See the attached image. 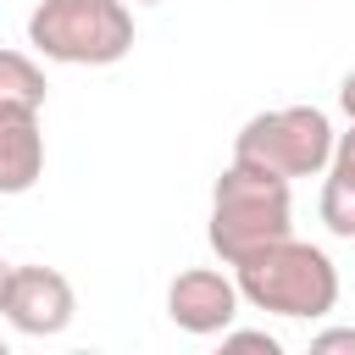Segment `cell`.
<instances>
[{
	"label": "cell",
	"instance_id": "cell-1",
	"mask_svg": "<svg viewBox=\"0 0 355 355\" xmlns=\"http://www.w3.org/2000/svg\"><path fill=\"white\" fill-rule=\"evenodd\" d=\"M233 283L250 305L277 316H327L338 305V272L316 244H300L294 233L255 244L233 261Z\"/></svg>",
	"mask_w": 355,
	"mask_h": 355
},
{
	"label": "cell",
	"instance_id": "cell-2",
	"mask_svg": "<svg viewBox=\"0 0 355 355\" xmlns=\"http://www.w3.org/2000/svg\"><path fill=\"white\" fill-rule=\"evenodd\" d=\"M283 233H288V178L233 161L211 189V250L233 266L239 255Z\"/></svg>",
	"mask_w": 355,
	"mask_h": 355
},
{
	"label": "cell",
	"instance_id": "cell-3",
	"mask_svg": "<svg viewBox=\"0 0 355 355\" xmlns=\"http://www.w3.org/2000/svg\"><path fill=\"white\" fill-rule=\"evenodd\" d=\"M28 44L50 61L111 67L133 50V17L122 0H39L28 17Z\"/></svg>",
	"mask_w": 355,
	"mask_h": 355
},
{
	"label": "cell",
	"instance_id": "cell-4",
	"mask_svg": "<svg viewBox=\"0 0 355 355\" xmlns=\"http://www.w3.org/2000/svg\"><path fill=\"white\" fill-rule=\"evenodd\" d=\"M233 161H250L261 172L277 178H311L333 161V128L316 105H283V111H261L239 128L233 139Z\"/></svg>",
	"mask_w": 355,
	"mask_h": 355
},
{
	"label": "cell",
	"instance_id": "cell-5",
	"mask_svg": "<svg viewBox=\"0 0 355 355\" xmlns=\"http://www.w3.org/2000/svg\"><path fill=\"white\" fill-rule=\"evenodd\" d=\"M6 322L17 333H33V338H50L72 322L78 300H72V283L55 272V266H11V283H6V300H0Z\"/></svg>",
	"mask_w": 355,
	"mask_h": 355
},
{
	"label": "cell",
	"instance_id": "cell-6",
	"mask_svg": "<svg viewBox=\"0 0 355 355\" xmlns=\"http://www.w3.org/2000/svg\"><path fill=\"white\" fill-rule=\"evenodd\" d=\"M166 316L183 333H222L239 316V283L222 277V272H211V266L178 272L172 288H166Z\"/></svg>",
	"mask_w": 355,
	"mask_h": 355
},
{
	"label": "cell",
	"instance_id": "cell-7",
	"mask_svg": "<svg viewBox=\"0 0 355 355\" xmlns=\"http://www.w3.org/2000/svg\"><path fill=\"white\" fill-rule=\"evenodd\" d=\"M39 172H44L39 105H0V194L33 189Z\"/></svg>",
	"mask_w": 355,
	"mask_h": 355
},
{
	"label": "cell",
	"instance_id": "cell-8",
	"mask_svg": "<svg viewBox=\"0 0 355 355\" xmlns=\"http://www.w3.org/2000/svg\"><path fill=\"white\" fill-rule=\"evenodd\" d=\"M0 105H44V72L22 50H0Z\"/></svg>",
	"mask_w": 355,
	"mask_h": 355
},
{
	"label": "cell",
	"instance_id": "cell-9",
	"mask_svg": "<svg viewBox=\"0 0 355 355\" xmlns=\"http://www.w3.org/2000/svg\"><path fill=\"white\" fill-rule=\"evenodd\" d=\"M322 222L338 239H355V183L338 172H327V183H322Z\"/></svg>",
	"mask_w": 355,
	"mask_h": 355
},
{
	"label": "cell",
	"instance_id": "cell-10",
	"mask_svg": "<svg viewBox=\"0 0 355 355\" xmlns=\"http://www.w3.org/2000/svg\"><path fill=\"white\" fill-rule=\"evenodd\" d=\"M222 355H277L272 333H227L222 327Z\"/></svg>",
	"mask_w": 355,
	"mask_h": 355
},
{
	"label": "cell",
	"instance_id": "cell-11",
	"mask_svg": "<svg viewBox=\"0 0 355 355\" xmlns=\"http://www.w3.org/2000/svg\"><path fill=\"white\" fill-rule=\"evenodd\" d=\"M311 355H355V327H333V333L311 338Z\"/></svg>",
	"mask_w": 355,
	"mask_h": 355
},
{
	"label": "cell",
	"instance_id": "cell-12",
	"mask_svg": "<svg viewBox=\"0 0 355 355\" xmlns=\"http://www.w3.org/2000/svg\"><path fill=\"white\" fill-rule=\"evenodd\" d=\"M333 172L355 183V122H349V133H338V139H333Z\"/></svg>",
	"mask_w": 355,
	"mask_h": 355
},
{
	"label": "cell",
	"instance_id": "cell-13",
	"mask_svg": "<svg viewBox=\"0 0 355 355\" xmlns=\"http://www.w3.org/2000/svg\"><path fill=\"white\" fill-rule=\"evenodd\" d=\"M338 105H344V111H349V122H355V72H349V78H344V89H338Z\"/></svg>",
	"mask_w": 355,
	"mask_h": 355
},
{
	"label": "cell",
	"instance_id": "cell-14",
	"mask_svg": "<svg viewBox=\"0 0 355 355\" xmlns=\"http://www.w3.org/2000/svg\"><path fill=\"white\" fill-rule=\"evenodd\" d=\"M6 283H11V261H0V300H6Z\"/></svg>",
	"mask_w": 355,
	"mask_h": 355
},
{
	"label": "cell",
	"instance_id": "cell-15",
	"mask_svg": "<svg viewBox=\"0 0 355 355\" xmlns=\"http://www.w3.org/2000/svg\"><path fill=\"white\" fill-rule=\"evenodd\" d=\"M0 355H6V338H0Z\"/></svg>",
	"mask_w": 355,
	"mask_h": 355
}]
</instances>
